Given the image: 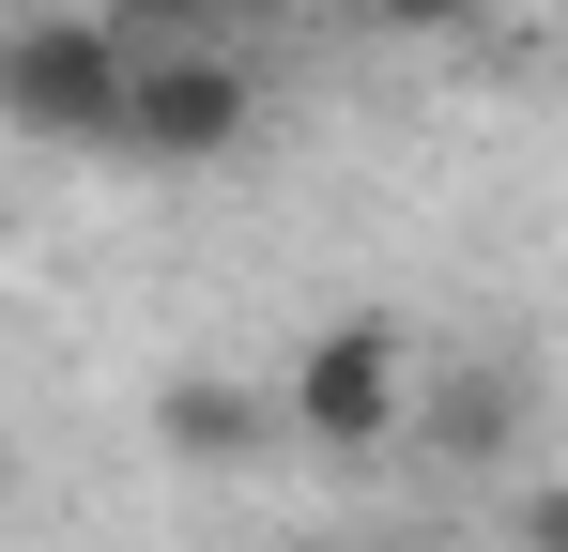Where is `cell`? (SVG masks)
Wrapping results in <instances>:
<instances>
[{"instance_id": "obj_1", "label": "cell", "mask_w": 568, "mask_h": 552, "mask_svg": "<svg viewBox=\"0 0 568 552\" xmlns=\"http://www.w3.org/2000/svg\"><path fill=\"white\" fill-rule=\"evenodd\" d=\"M123 92H139V31L108 0H47L0 16V123L47 154H123Z\"/></svg>"}, {"instance_id": "obj_6", "label": "cell", "mask_w": 568, "mask_h": 552, "mask_svg": "<svg viewBox=\"0 0 568 552\" xmlns=\"http://www.w3.org/2000/svg\"><path fill=\"white\" fill-rule=\"evenodd\" d=\"M384 31H415V47H462V31H491L507 0H369Z\"/></svg>"}, {"instance_id": "obj_7", "label": "cell", "mask_w": 568, "mask_h": 552, "mask_svg": "<svg viewBox=\"0 0 568 552\" xmlns=\"http://www.w3.org/2000/svg\"><path fill=\"white\" fill-rule=\"evenodd\" d=\"M523 552H568V491H523Z\"/></svg>"}, {"instance_id": "obj_2", "label": "cell", "mask_w": 568, "mask_h": 552, "mask_svg": "<svg viewBox=\"0 0 568 552\" xmlns=\"http://www.w3.org/2000/svg\"><path fill=\"white\" fill-rule=\"evenodd\" d=\"M277 415H292V446H323V460L399 446V430H415V354H399V323H384V307L307 323V354L277 368Z\"/></svg>"}, {"instance_id": "obj_3", "label": "cell", "mask_w": 568, "mask_h": 552, "mask_svg": "<svg viewBox=\"0 0 568 552\" xmlns=\"http://www.w3.org/2000/svg\"><path fill=\"white\" fill-rule=\"evenodd\" d=\"M262 139V78L231 47H139V92H123V170H231Z\"/></svg>"}, {"instance_id": "obj_4", "label": "cell", "mask_w": 568, "mask_h": 552, "mask_svg": "<svg viewBox=\"0 0 568 552\" xmlns=\"http://www.w3.org/2000/svg\"><path fill=\"white\" fill-rule=\"evenodd\" d=\"M154 430L185 460H246V446H277L292 415H277V384H215V368H185V384H154Z\"/></svg>"}, {"instance_id": "obj_5", "label": "cell", "mask_w": 568, "mask_h": 552, "mask_svg": "<svg viewBox=\"0 0 568 552\" xmlns=\"http://www.w3.org/2000/svg\"><path fill=\"white\" fill-rule=\"evenodd\" d=\"M415 430H430L446 460H507L523 399H507V368H446V384H415Z\"/></svg>"}]
</instances>
